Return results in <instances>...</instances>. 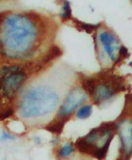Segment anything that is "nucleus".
<instances>
[{
    "label": "nucleus",
    "mask_w": 132,
    "mask_h": 160,
    "mask_svg": "<svg viewBox=\"0 0 132 160\" xmlns=\"http://www.w3.org/2000/svg\"><path fill=\"white\" fill-rule=\"evenodd\" d=\"M115 134V122H104L91 129L85 136L78 138L75 147L81 153L103 160L107 156Z\"/></svg>",
    "instance_id": "obj_3"
},
{
    "label": "nucleus",
    "mask_w": 132,
    "mask_h": 160,
    "mask_svg": "<svg viewBox=\"0 0 132 160\" xmlns=\"http://www.w3.org/2000/svg\"><path fill=\"white\" fill-rule=\"evenodd\" d=\"M16 139L15 136H13L12 134H10L6 131H3L1 137H0V140L2 141H6L8 140H14Z\"/></svg>",
    "instance_id": "obj_15"
},
{
    "label": "nucleus",
    "mask_w": 132,
    "mask_h": 160,
    "mask_svg": "<svg viewBox=\"0 0 132 160\" xmlns=\"http://www.w3.org/2000/svg\"><path fill=\"white\" fill-rule=\"evenodd\" d=\"M120 80L116 77L109 76L104 78L101 82L98 81L95 90L91 96L94 104L100 106L111 100L117 93L124 90Z\"/></svg>",
    "instance_id": "obj_6"
},
{
    "label": "nucleus",
    "mask_w": 132,
    "mask_h": 160,
    "mask_svg": "<svg viewBox=\"0 0 132 160\" xmlns=\"http://www.w3.org/2000/svg\"><path fill=\"white\" fill-rule=\"evenodd\" d=\"M61 17L64 20H68L70 18L72 15V10L70 8V5L68 2H65L62 8V12H61Z\"/></svg>",
    "instance_id": "obj_12"
},
{
    "label": "nucleus",
    "mask_w": 132,
    "mask_h": 160,
    "mask_svg": "<svg viewBox=\"0 0 132 160\" xmlns=\"http://www.w3.org/2000/svg\"><path fill=\"white\" fill-rule=\"evenodd\" d=\"M32 139H33L34 143L36 145H40L42 144V139L41 137L38 136H35Z\"/></svg>",
    "instance_id": "obj_16"
},
{
    "label": "nucleus",
    "mask_w": 132,
    "mask_h": 160,
    "mask_svg": "<svg viewBox=\"0 0 132 160\" xmlns=\"http://www.w3.org/2000/svg\"><path fill=\"white\" fill-rule=\"evenodd\" d=\"M99 40L103 46V49L107 53L108 57L112 61H115L117 59L116 51L119 48L118 40L114 35L110 32L104 31L99 35Z\"/></svg>",
    "instance_id": "obj_8"
},
{
    "label": "nucleus",
    "mask_w": 132,
    "mask_h": 160,
    "mask_svg": "<svg viewBox=\"0 0 132 160\" xmlns=\"http://www.w3.org/2000/svg\"><path fill=\"white\" fill-rule=\"evenodd\" d=\"M14 110L12 108H8L0 111V121L11 118L14 114Z\"/></svg>",
    "instance_id": "obj_13"
},
{
    "label": "nucleus",
    "mask_w": 132,
    "mask_h": 160,
    "mask_svg": "<svg viewBox=\"0 0 132 160\" xmlns=\"http://www.w3.org/2000/svg\"><path fill=\"white\" fill-rule=\"evenodd\" d=\"M59 100L54 89L47 86H33L23 93L17 112L21 118L26 119L41 118L54 112Z\"/></svg>",
    "instance_id": "obj_2"
},
{
    "label": "nucleus",
    "mask_w": 132,
    "mask_h": 160,
    "mask_svg": "<svg viewBox=\"0 0 132 160\" xmlns=\"http://www.w3.org/2000/svg\"><path fill=\"white\" fill-rule=\"evenodd\" d=\"M89 95L82 88H76L69 92L57 112L58 119L66 120L88 99Z\"/></svg>",
    "instance_id": "obj_7"
},
{
    "label": "nucleus",
    "mask_w": 132,
    "mask_h": 160,
    "mask_svg": "<svg viewBox=\"0 0 132 160\" xmlns=\"http://www.w3.org/2000/svg\"><path fill=\"white\" fill-rule=\"evenodd\" d=\"M51 143L54 145H57L59 143V138L57 136H56L55 137L53 138V139H52Z\"/></svg>",
    "instance_id": "obj_17"
},
{
    "label": "nucleus",
    "mask_w": 132,
    "mask_h": 160,
    "mask_svg": "<svg viewBox=\"0 0 132 160\" xmlns=\"http://www.w3.org/2000/svg\"><path fill=\"white\" fill-rule=\"evenodd\" d=\"M75 150V145L72 142H66L57 150V156L61 159L67 158L74 152Z\"/></svg>",
    "instance_id": "obj_9"
},
{
    "label": "nucleus",
    "mask_w": 132,
    "mask_h": 160,
    "mask_svg": "<svg viewBox=\"0 0 132 160\" xmlns=\"http://www.w3.org/2000/svg\"><path fill=\"white\" fill-rule=\"evenodd\" d=\"M114 122L120 143L117 160H130L132 156V108H126Z\"/></svg>",
    "instance_id": "obj_5"
},
{
    "label": "nucleus",
    "mask_w": 132,
    "mask_h": 160,
    "mask_svg": "<svg viewBox=\"0 0 132 160\" xmlns=\"http://www.w3.org/2000/svg\"><path fill=\"white\" fill-rule=\"evenodd\" d=\"M79 28H81L83 31L87 32H90L92 31H93L95 29L98 28V25H94V24H90V23H81L79 24Z\"/></svg>",
    "instance_id": "obj_14"
},
{
    "label": "nucleus",
    "mask_w": 132,
    "mask_h": 160,
    "mask_svg": "<svg viewBox=\"0 0 132 160\" xmlns=\"http://www.w3.org/2000/svg\"><path fill=\"white\" fill-rule=\"evenodd\" d=\"M66 121V120L57 118L56 120L48 124L45 128L50 132L55 134L56 135H58L62 132Z\"/></svg>",
    "instance_id": "obj_10"
},
{
    "label": "nucleus",
    "mask_w": 132,
    "mask_h": 160,
    "mask_svg": "<svg viewBox=\"0 0 132 160\" xmlns=\"http://www.w3.org/2000/svg\"><path fill=\"white\" fill-rule=\"evenodd\" d=\"M36 37V28L27 17L10 14L2 23L0 49L8 58H21L28 55Z\"/></svg>",
    "instance_id": "obj_1"
},
{
    "label": "nucleus",
    "mask_w": 132,
    "mask_h": 160,
    "mask_svg": "<svg viewBox=\"0 0 132 160\" xmlns=\"http://www.w3.org/2000/svg\"><path fill=\"white\" fill-rule=\"evenodd\" d=\"M93 108L92 106L90 104H85L79 108L76 113L75 116L77 119L84 120L89 118L92 113Z\"/></svg>",
    "instance_id": "obj_11"
},
{
    "label": "nucleus",
    "mask_w": 132,
    "mask_h": 160,
    "mask_svg": "<svg viewBox=\"0 0 132 160\" xmlns=\"http://www.w3.org/2000/svg\"><path fill=\"white\" fill-rule=\"evenodd\" d=\"M27 74L19 66H5L0 70V93L4 98L11 101L16 97Z\"/></svg>",
    "instance_id": "obj_4"
}]
</instances>
